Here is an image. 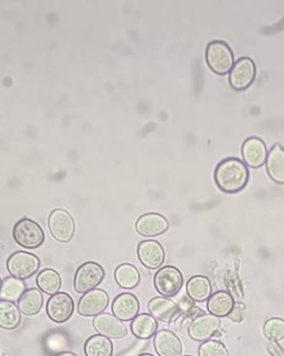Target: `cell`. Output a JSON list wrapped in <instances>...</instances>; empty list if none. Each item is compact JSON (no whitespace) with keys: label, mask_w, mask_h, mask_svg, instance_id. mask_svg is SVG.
<instances>
[{"label":"cell","mask_w":284,"mask_h":356,"mask_svg":"<svg viewBox=\"0 0 284 356\" xmlns=\"http://www.w3.org/2000/svg\"><path fill=\"white\" fill-rule=\"evenodd\" d=\"M249 170L246 164L238 159H224L218 164L215 172V179L223 192L235 193L243 190L249 181Z\"/></svg>","instance_id":"cell-1"},{"label":"cell","mask_w":284,"mask_h":356,"mask_svg":"<svg viewBox=\"0 0 284 356\" xmlns=\"http://www.w3.org/2000/svg\"><path fill=\"white\" fill-rule=\"evenodd\" d=\"M12 236L18 245L27 250H35L45 241V233L42 227L28 218L21 219L15 225Z\"/></svg>","instance_id":"cell-2"},{"label":"cell","mask_w":284,"mask_h":356,"mask_svg":"<svg viewBox=\"0 0 284 356\" xmlns=\"http://www.w3.org/2000/svg\"><path fill=\"white\" fill-rule=\"evenodd\" d=\"M206 60L213 72L224 75L233 69L234 56L225 42L213 41L206 49Z\"/></svg>","instance_id":"cell-3"},{"label":"cell","mask_w":284,"mask_h":356,"mask_svg":"<svg viewBox=\"0 0 284 356\" xmlns=\"http://www.w3.org/2000/svg\"><path fill=\"white\" fill-rule=\"evenodd\" d=\"M106 276L103 267L95 261H87L77 269L74 277V288L77 293H85L95 289Z\"/></svg>","instance_id":"cell-4"},{"label":"cell","mask_w":284,"mask_h":356,"mask_svg":"<svg viewBox=\"0 0 284 356\" xmlns=\"http://www.w3.org/2000/svg\"><path fill=\"white\" fill-rule=\"evenodd\" d=\"M40 260L35 254L17 251L8 259L7 268L12 277L23 281L36 274L40 268Z\"/></svg>","instance_id":"cell-5"},{"label":"cell","mask_w":284,"mask_h":356,"mask_svg":"<svg viewBox=\"0 0 284 356\" xmlns=\"http://www.w3.org/2000/svg\"><path fill=\"white\" fill-rule=\"evenodd\" d=\"M153 284L156 291L163 297H174L183 286V276L178 268L167 266L160 268L156 274Z\"/></svg>","instance_id":"cell-6"},{"label":"cell","mask_w":284,"mask_h":356,"mask_svg":"<svg viewBox=\"0 0 284 356\" xmlns=\"http://www.w3.org/2000/svg\"><path fill=\"white\" fill-rule=\"evenodd\" d=\"M49 227L52 237L61 243H69L75 234V221L67 211L54 209L49 214Z\"/></svg>","instance_id":"cell-7"},{"label":"cell","mask_w":284,"mask_h":356,"mask_svg":"<svg viewBox=\"0 0 284 356\" xmlns=\"http://www.w3.org/2000/svg\"><path fill=\"white\" fill-rule=\"evenodd\" d=\"M108 305V293L101 289H93L80 298L78 312L83 316H97L106 311Z\"/></svg>","instance_id":"cell-8"},{"label":"cell","mask_w":284,"mask_h":356,"mask_svg":"<svg viewBox=\"0 0 284 356\" xmlns=\"http://www.w3.org/2000/svg\"><path fill=\"white\" fill-rule=\"evenodd\" d=\"M74 312V302L67 293H57L51 296L47 305V314L52 321L64 323L69 321Z\"/></svg>","instance_id":"cell-9"},{"label":"cell","mask_w":284,"mask_h":356,"mask_svg":"<svg viewBox=\"0 0 284 356\" xmlns=\"http://www.w3.org/2000/svg\"><path fill=\"white\" fill-rule=\"evenodd\" d=\"M256 67L251 59L244 57L233 65L229 74V83L235 90H244L255 79Z\"/></svg>","instance_id":"cell-10"},{"label":"cell","mask_w":284,"mask_h":356,"mask_svg":"<svg viewBox=\"0 0 284 356\" xmlns=\"http://www.w3.org/2000/svg\"><path fill=\"white\" fill-rule=\"evenodd\" d=\"M221 321L218 316L212 314L197 316L190 324L187 332L192 339L195 341H206L215 336V332L220 328Z\"/></svg>","instance_id":"cell-11"},{"label":"cell","mask_w":284,"mask_h":356,"mask_svg":"<svg viewBox=\"0 0 284 356\" xmlns=\"http://www.w3.org/2000/svg\"><path fill=\"white\" fill-rule=\"evenodd\" d=\"M137 256L146 268L158 269L165 261V250L156 241H142L137 247Z\"/></svg>","instance_id":"cell-12"},{"label":"cell","mask_w":284,"mask_h":356,"mask_svg":"<svg viewBox=\"0 0 284 356\" xmlns=\"http://www.w3.org/2000/svg\"><path fill=\"white\" fill-rule=\"evenodd\" d=\"M93 326L101 336L119 339L128 334V330L122 321L110 314L103 313L93 319Z\"/></svg>","instance_id":"cell-13"},{"label":"cell","mask_w":284,"mask_h":356,"mask_svg":"<svg viewBox=\"0 0 284 356\" xmlns=\"http://www.w3.org/2000/svg\"><path fill=\"white\" fill-rule=\"evenodd\" d=\"M168 229V220L160 213H146L135 222V230L143 237L160 236Z\"/></svg>","instance_id":"cell-14"},{"label":"cell","mask_w":284,"mask_h":356,"mask_svg":"<svg viewBox=\"0 0 284 356\" xmlns=\"http://www.w3.org/2000/svg\"><path fill=\"white\" fill-rule=\"evenodd\" d=\"M148 309L153 318L167 323L176 321L181 315L179 306L165 297L153 298L150 300Z\"/></svg>","instance_id":"cell-15"},{"label":"cell","mask_w":284,"mask_h":356,"mask_svg":"<svg viewBox=\"0 0 284 356\" xmlns=\"http://www.w3.org/2000/svg\"><path fill=\"white\" fill-rule=\"evenodd\" d=\"M242 154L247 165L251 168H259L267 161V146L259 138H249L243 144Z\"/></svg>","instance_id":"cell-16"},{"label":"cell","mask_w":284,"mask_h":356,"mask_svg":"<svg viewBox=\"0 0 284 356\" xmlns=\"http://www.w3.org/2000/svg\"><path fill=\"white\" fill-rule=\"evenodd\" d=\"M112 312L119 321H133L140 312L139 300L130 293L119 295L112 303Z\"/></svg>","instance_id":"cell-17"},{"label":"cell","mask_w":284,"mask_h":356,"mask_svg":"<svg viewBox=\"0 0 284 356\" xmlns=\"http://www.w3.org/2000/svg\"><path fill=\"white\" fill-rule=\"evenodd\" d=\"M155 348L160 356H181L182 346L178 337L168 330L160 331L155 337Z\"/></svg>","instance_id":"cell-18"},{"label":"cell","mask_w":284,"mask_h":356,"mask_svg":"<svg viewBox=\"0 0 284 356\" xmlns=\"http://www.w3.org/2000/svg\"><path fill=\"white\" fill-rule=\"evenodd\" d=\"M267 169L271 179L284 184V149L280 144H276L268 154Z\"/></svg>","instance_id":"cell-19"},{"label":"cell","mask_w":284,"mask_h":356,"mask_svg":"<svg viewBox=\"0 0 284 356\" xmlns=\"http://www.w3.org/2000/svg\"><path fill=\"white\" fill-rule=\"evenodd\" d=\"M187 294L194 302H203L212 295V284L210 280L204 276L191 277L187 284Z\"/></svg>","instance_id":"cell-20"},{"label":"cell","mask_w":284,"mask_h":356,"mask_svg":"<svg viewBox=\"0 0 284 356\" xmlns=\"http://www.w3.org/2000/svg\"><path fill=\"white\" fill-rule=\"evenodd\" d=\"M44 305V298L42 293L35 288L26 290L18 300V308L25 316H35L41 311Z\"/></svg>","instance_id":"cell-21"},{"label":"cell","mask_w":284,"mask_h":356,"mask_svg":"<svg viewBox=\"0 0 284 356\" xmlns=\"http://www.w3.org/2000/svg\"><path fill=\"white\" fill-rule=\"evenodd\" d=\"M234 300L228 293L219 291L210 296L208 302V310L213 316L224 318L228 316L234 307Z\"/></svg>","instance_id":"cell-22"},{"label":"cell","mask_w":284,"mask_h":356,"mask_svg":"<svg viewBox=\"0 0 284 356\" xmlns=\"http://www.w3.org/2000/svg\"><path fill=\"white\" fill-rule=\"evenodd\" d=\"M158 326V321L153 316L142 314L133 319L131 330L135 337L140 339H148L156 334Z\"/></svg>","instance_id":"cell-23"},{"label":"cell","mask_w":284,"mask_h":356,"mask_svg":"<svg viewBox=\"0 0 284 356\" xmlns=\"http://www.w3.org/2000/svg\"><path fill=\"white\" fill-rule=\"evenodd\" d=\"M115 280L119 287L124 289H133L140 284V271L132 264H122L115 270Z\"/></svg>","instance_id":"cell-24"},{"label":"cell","mask_w":284,"mask_h":356,"mask_svg":"<svg viewBox=\"0 0 284 356\" xmlns=\"http://www.w3.org/2000/svg\"><path fill=\"white\" fill-rule=\"evenodd\" d=\"M21 312L14 302H0V327L5 330L17 329L21 323Z\"/></svg>","instance_id":"cell-25"},{"label":"cell","mask_w":284,"mask_h":356,"mask_svg":"<svg viewBox=\"0 0 284 356\" xmlns=\"http://www.w3.org/2000/svg\"><path fill=\"white\" fill-rule=\"evenodd\" d=\"M36 284L42 291L46 294L53 296L57 294L61 288V277L58 272L53 269H44L36 277Z\"/></svg>","instance_id":"cell-26"},{"label":"cell","mask_w":284,"mask_h":356,"mask_svg":"<svg viewBox=\"0 0 284 356\" xmlns=\"http://www.w3.org/2000/svg\"><path fill=\"white\" fill-rule=\"evenodd\" d=\"M85 353L87 356H112L113 344L108 337L96 334L85 343Z\"/></svg>","instance_id":"cell-27"},{"label":"cell","mask_w":284,"mask_h":356,"mask_svg":"<svg viewBox=\"0 0 284 356\" xmlns=\"http://www.w3.org/2000/svg\"><path fill=\"white\" fill-rule=\"evenodd\" d=\"M26 285L22 280L17 279L15 277H9L2 282L0 288V298L2 300L15 302L19 300L21 296L26 291Z\"/></svg>","instance_id":"cell-28"},{"label":"cell","mask_w":284,"mask_h":356,"mask_svg":"<svg viewBox=\"0 0 284 356\" xmlns=\"http://www.w3.org/2000/svg\"><path fill=\"white\" fill-rule=\"evenodd\" d=\"M265 334L267 339L278 341L284 337V321L281 318H271L265 323Z\"/></svg>","instance_id":"cell-29"},{"label":"cell","mask_w":284,"mask_h":356,"mask_svg":"<svg viewBox=\"0 0 284 356\" xmlns=\"http://www.w3.org/2000/svg\"><path fill=\"white\" fill-rule=\"evenodd\" d=\"M200 356H228V350L221 342L210 340L203 343L199 349Z\"/></svg>","instance_id":"cell-30"},{"label":"cell","mask_w":284,"mask_h":356,"mask_svg":"<svg viewBox=\"0 0 284 356\" xmlns=\"http://www.w3.org/2000/svg\"><path fill=\"white\" fill-rule=\"evenodd\" d=\"M244 314V306L242 303H237L228 316L231 321L240 322L243 321Z\"/></svg>","instance_id":"cell-31"},{"label":"cell","mask_w":284,"mask_h":356,"mask_svg":"<svg viewBox=\"0 0 284 356\" xmlns=\"http://www.w3.org/2000/svg\"><path fill=\"white\" fill-rule=\"evenodd\" d=\"M56 356H77L76 355H74V353H69V352H65L58 353V355H56Z\"/></svg>","instance_id":"cell-32"},{"label":"cell","mask_w":284,"mask_h":356,"mask_svg":"<svg viewBox=\"0 0 284 356\" xmlns=\"http://www.w3.org/2000/svg\"><path fill=\"white\" fill-rule=\"evenodd\" d=\"M140 356H153V355H148V353H145V355H140Z\"/></svg>","instance_id":"cell-33"},{"label":"cell","mask_w":284,"mask_h":356,"mask_svg":"<svg viewBox=\"0 0 284 356\" xmlns=\"http://www.w3.org/2000/svg\"><path fill=\"white\" fill-rule=\"evenodd\" d=\"M1 285H2V280L0 279V288H1Z\"/></svg>","instance_id":"cell-34"}]
</instances>
